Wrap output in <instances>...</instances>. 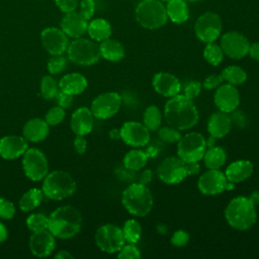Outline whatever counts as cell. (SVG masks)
Wrapping results in <instances>:
<instances>
[{
	"label": "cell",
	"mask_w": 259,
	"mask_h": 259,
	"mask_svg": "<svg viewBox=\"0 0 259 259\" xmlns=\"http://www.w3.org/2000/svg\"><path fill=\"white\" fill-rule=\"evenodd\" d=\"M164 117L167 124L179 131H187L196 125L199 114L192 99L183 94H177L166 101Z\"/></svg>",
	"instance_id": "6da1fadb"
},
{
	"label": "cell",
	"mask_w": 259,
	"mask_h": 259,
	"mask_svg": "<svg viewBox=\"0 0 259 259\" xmlns=\"http://www.w3.org/2000/svg\"><path fill=\"white\" fill-rule=\"evenodd\" d=\"M82 215L72 205L57 207L49 217L48 230L59 239H71L81 230Z\"/></svg>",
	"instance_id": "7a4b0ae2"
},
{
	"label": "cell",
	"mask_w": 259,
	"mask_h": 259,
	"mask_svg": "<svg viewBox=\"0 0 259 259\" xmlns=\"http://www.w3.org/2000/svg\"><path fill=\"white\" fill-rule=\"evenodd\" d=\"M225 219L237 231L249 230L256 223V205L247 196L234 197L225 208Z\"/></svg>",
	"instance_id": "3957f363"
},
{
	"label": "cell",
	"mask_w": 259,
	"mask_h": 259,
	"mask_svg": "<svg viewBox=\"0 0 259 259\" xmlns=\"http://www.w3.org/2000/svg\"><path fill=\"white\" fill-rule=\"evenodd\" d=\"M121 203L128 213L134 217L143 218L152 210L154 198L147 185L133 182L122 191Z\"/></svg>",
	"instance_id": "277c9868"
},
{
	"label": "cell",
	"mask_w": 259,
	"mask_h": 259,
	"mask_svg": "<svg viewBox=\"0 0 259 259\" xmlns=\"http://www.w3.org/2000/svg\"><path fill=\"white\" fill-rule=\"evenodd\" d=\"M200 171L198 162L186 163L178 156L163 159L157 168L159 179L166 184H178L188 175H196Z\"/></svg>",
	"instance_id": "5b68a950"
},
{
	"label": "cell",
	"mask_w": 259,
	"mask_h": 259,
	"mask_svg": "<svg viewBox=\"0 0 259 259\" xmlns=\"http://www.w3.org/2000/svg\"><path fill=\"white\" fill-rule=\"evenodd\" d=\"M76 187V181L70 173L64 170H54L42 179L41 190L44 195L50 199L63 200L72 196Z\"/></svg>",
	"instance_id": "8992f818"
},
{
	"label": "cell",
	"mask_w": 259,
	"mask_h": 259,
	"mask_svg": "<svg viewBox=\"0 0 259 259\" xmlns=\"http://www.w3.org/2000/svg\"><path fill=\"white\" fill-rule=\"evenodd\" d=\"M135 16L140 25L147 29L164 26L168 20L166 7L160 0H143L136 7Z\"/></svg>",
	"instance_id": "52a82bcc"
},
{
	"label": "cell",
	"mask_w": 259,
	"mask_h": 259,
	"mask_svg": "<svg viewBox=\"0 0 259 259\" xmlns=\"http://www.w3.org/2000/svg\"><path fill=\"white\" fill-rule=\"evenodd\" d=\"M67 56L72 63L79 66H92L101 58L99 45L91 38L82 36L69 42Z\"/></svg>",
	"instance_id": "ba28073f"
},
{
	"label": "cell",
	"mask_w": 259,
	"mask_h": 259,
	"mask_svg": "<svg viewBox=\"0 0 259 259\" xmlns=\"http://www.w3.org/2000/svg\"><path fill=\"white\" fill-rule=\"evenodd\" d=\"M205 150L206 140L196 132L186 134L177 143V156L186 163H196L202 160Z\"/></svg>",
	"instance_id": "9c48e42d"
},
{
	"label": "cell",
	"mask_w": 259,
	"mask_h": 259,
	"mask_svg": "<svg viewBox=\"0 0 259 259\" xmlns=\"http://www.w3.org/2000/svg\"><path fill=\"white\" fill-rule=\"evenodd\" d=\"M95 244L104 253H117L125 244L122 229L114 224H104L95 233Z\"/></svg>",
	"instance_id": "30bf717a"
},
{
	"label": "cell",
	"mask_w": 259,
	"mask_h": 259,
	"mask_svg": "<svg viewBox=\"0 0 259 259\" xmlns=\"http://www.w3.org/2000/svg\"><path fill=\"white\" fill-rule=\"evenodd\" d=\"M22 170L31 181H40L49 173V161L42 151L28 148L22 156Z\"/></svg>",
	"instance_id": "8fae6325"
},
{
	"label": "cell",
	"mask_w": 259,
	"mask_h": 259,
	"mask_svg": "<svg viewBox=\"0 0 259 259\" xmlns=\"http://www.w3.org/2000/svg\"><path fill=\"white\" fill-rule=\"evenodd\" d=\"M234 186L235 184L230 182L225 172L220 169H208L200 175L197 181V188L204 195H217L225 190L233 189Z\"/></svg>",
	"instance_id": "7c38bea8"
},
{
	"label": "cell",
	"mask_w": 259,
	"mask_h": 259,
	"mask_svg": "<svg viewBox=\"0 0 259 259\" xmlns=\"http://www.w3.org/2000/svg\"><path fill=\"white\" fill-rule=\"evenodd\" d=\"M222 28L223 23L221 17L210 11L201 14L194 24L196 37L204 44L214 42L221 35Z\"/></svg>",
	"instance_id": "4fadbf2b"
},
{
	"label": "cell",
	"mask_w": 259,
	"mask_h": 259,
	"mask_svg": "<svg viewBox=\"0 0 259 259\" xmlns=\"http://www.w3.org/2000/svg\"><path fill=\"white\" fill-rule=\"evenodd\" d=\"M122 104V97L117 92H104L96 96L92 102L90 109L94 117L98 119H107L115 115Z\"/></svg>",
	"instance_id": "5bb4252c"
},
{
	"label": "cell",
	"mask_w": 259,
	"mask_h": 259,
	"mask_svg": "<svg viewBox=\"0 0 259 259\" xmlns=\"http://www.w3.org/2000/svg\"><path fill=\"white\" fill-rule=\"evenodd\" d=\"M250 42L248 38L239 31H228L221 37V48L224 55L231 59L239 60L248 55Z\"/></svg>",
	"instance_id": "9a60e30c"
},
{
	"label": "cell",
	"mask_w": 259,
	"mask_h": 259,
	"mask_svg": "<svg viewBox=\"0 0 259 259\" xmlns=\"http://www.w3.org/2000/svg\"><path fill=\"white\" fill-rule=\"evenodd\" d=\"M119 131L122 142L133 148H143L150 142V131L142 122L125 121Z\"/></svg>",
	"instance_id": "2e32d148"
},
{
	"label": "cell",
	"mask_w": 259,
	"mask_h": 259,
	"mask_svg": "<svg viewBox=\"0 0 259 259\" xmlns=\"http://www.w3.org/2000/svg\"><path fill=\"white\" fill-rule=\"evenodd\" d=\"M40 41L44 49L52 56L63 55L69 46V36L59 27L49 26L41 30Z\"/></svg>",
	"instance_id": "e0dca14e"
},
{
	"label": "cell",
	"mask_w": 259,
	"mask_h": 259,
	"mask_svg": "<svg viewBox=\"0 0 259 259\" xmlns=\"http://www.w3.org/2000/svg\"><path fill=\"white\" fill-rule=\"evenodd\" d=\"M213 102L221 111L231 113L238 108L240 104V93L236 86L229 83L222 84L215 89Z\"/></svg>",
	"instance_id": "ac0fdd59"
},
{
	"label": "cell",
	"mask_w": 259,
	"mask_h": 259,
	"mask_svg": "<svg viewBox=\"0 0 259 259\" xmlns=\"http://www.w3.org/2000/svg\"><path fill=\"white\" fill-rule=\"evenodd\" d=\"M28 246L31 254L36 257H48L56 248V237L48 230L34 232L31 234Z\"/></svg>",
	"instance_id": "d6986e66"
},
{
	"label": "cell",
	"mask_w": 259,
	"mask_h": 259,
	"mask_svg": "<svg viewBox=\"0 0 259 259\" xmlns=\"http://www.w3.org/2000/svg\"><path fill=\"white\" fill-rule=\"evenodd\" d=\"M28 149V141L22 136L7 135L0 139V156L6 160L17 159Z\"/></svg>",
	"instance_id": "ffe728a7"
},
{
	"label": "cell",
	"mask_w": 259,
	"mask_h": 259,
	"mask_svg": "<svg viewBox=\"0 0 259 259\" xmlns=\"http://www.w3.org/2000/svg\"><path fill=\"white\" fill-rule=\"evenodd\" d=\"M152 85L158 94L168 98L179 94L181 90L179 79L169 72L156 73L153 76Z\"/></svg>",
	"instance_id": "44dd1931"
},
{
	"label": "cell",
	"mask_w": 259,
	"mask_h": 259,
	"mask_svg": "<svg viewBox=\"0 0 259 259\" xmlns=\"http://www.w3.org/2000/svg\"><path fill=\"white\" fill-rule=\"evenodd\" d=\"M61 29L72 38H78L83 36L87 32L88 20L85 19L79 11L67 12L64 14L61 20Z\"/></svg>",
	"instance_id": "7402d4cb"
},
{
	"label": "cell",
	"mask_w": 259,
	"mask_h": 259,
	"mask_svg": "<svg viewBox=\"0 0 259 259\" xmlns=\"http://www.w3.org/2000/svg\"><path fill=\"white\" fill-rule=\"evenodd\" d=\"M70 126L76 136L90 134L94 126V115L90 108L82 106L77 108L71 115Z\"/></svg>",
	"instance_id": "603a6c76"
},
{
	"label": "cell",
	"mask_w": 259,
	"mask_h": 259,
	"mask_svg": "<svg viewBox=\"0 0 259 259\" xmlns=\"http://www.w3.org/2000/svg\"><path fill=\"white\" fill-rule=\"evenodd\" d=\"M232 127V120L229 113L224 111L213 112L207 121V132L215 139L226 137Z\"/></svg>",
	"instance_id": "cb8c5ba5"
},
{
	"label": "cell",
	"mask_w": 259,
	"mask_h": 259,
	"mask_svg": "<svg viewBox=\"0 0 259 259\" xmlns=\"http://www.w3.org/2000/svg\"><path fill=\"white\" fill-rule=\"evenodd\" d=\"M50 133V125L45 119L34 117L25 122L22 128V136L32 143H39L47 139Z\"/></svg>",
	"instance_id": "d4e9b609"
},
{
	"label": "cell",
	"mask_w": 259,
	"mask_h": 259,
	"mask_svg": "<svg viewBox=\"0 0 259 259\" xmlns=\"http://www.w3.org/2000/svg\"><path fill=\"white\" fill-rule=\"evenodd\" d=\"M253 164L249 160L240 159L232 162L227 167L225 175L230 182L236 184L250 178V176L253 174Z\"/></svg>",
	"instance_id": "484cf974"
},
{
	"label": "cell",
	"mask_w": 259,
	"mask_h": 259,
	"mask_svg": "<svg viewBox=\"0 0 259 259\" xmlns=\"http://www.w3.org/2000/svg\"><path fill=\"white\" fill-rule=\"evenodd\" d=\"M88 82L84 75L78 72L66 74L59 81V87L61 91H64L73 96L79 95L85 91Z\"/></svg>",
	"instance_id": "4316f807"
},
{
	"label": "cell",
	"mask_w": 259,
	"mask_h": 259,
	"mask_svg": "<svg viewBox=\"0 0 259 259\" xmlns=\"http://www.w3.org/2000/svg\"><path fill=\"white\" fill-rule=\"evenodd\" d=\"M99 51L101 58L109 62H119L125 55L123 46L118 40L110 37L100 42Z\"/></svg>",
	"instance_id": "83f0119b"
},
{
	"label": "cell",
	"mask_w": 259,
	"mask_h": 259,
	"mask_svg": "<svg viewBox=\"0 0 259 259\" xmlns=\"http://www.w3.org/2000/svg\"><path fill=\"white\" fill-rule=\"evenodd\" d=\"M87 33L89 37L96 42L109 38L111 35V25L104 18H95L88 22Z\"/></svg>",
	"instance_id": "f1b7e54d"
},
{
	"label": "cell",
	"mask_w": 259,
	"mask_h": 259,
	"mask_svg": "<svg viewBox=\"0 0 259 259\" xmlns=\"http://www.w3.org/2000/svg\"><path fill=\"white\" fill-rule=\"evenodd\" d=\"M165 7L168 18L174 23H183L189 17V9L185 0H170Z\"/></svg>",
	"instance_id": "f546056e"
},
{
	"label": "cell",
	"mask_w": 259,
	"mask_h": 259,
	"mask_svg": "<svg viewBox=\"0 0 259 259\" xmlns=\"http://www.w3.org/2000/svg\"><path fill=\"white\" fill-rule=\"evenodd\" d=\"M148 159L149 157L146 151H143L140 148H135L124 155L122 163L125 169L138 172L146 166Z\"/></svg>",
	"instance_id": "4dcf8cb0"
},
{
	"label": "cell",
	"mask_w": 259,
	"mask_h": 259,
	"mask_svg": "<svg viewBox=\"0 0 259 259\" xmlns=\"http://www.w3.org/2000/svg\"><path fill=\"white\" fill-rule=\"evenodd\" d=\"M202 160L207 169H221L226 163L227 153L222 147L214 145L206 148Z\"/></svg>",
	"instance_id": "1f68e13d"
},
{
	"label": "cell",
	"mask_w": 259,
	"mask_h": 259,
	"mask_svg": "<svg viewBox=\"0 0 259 259\" xmlns=\"http://www.w3.org/2000/svg\"><path fill=\"white\" fill-rule=\"evenodd\" d=\"M42 197H44V192L41 189L31 188L21 195L18 202V206L20 210L24 212L31 211L41 203Z\"/></svg>",
	"instance_id": "d6a6232c"
},
{
	"label": "cell",
	"mask_w": 259,
	"mask_h": 259,
	"mask_svg": "<svg viewBox=\"0 0 259 259\" xmlns=\"http://www.w3.org/2000/svg\"><path fill=\"white\" fill-rule=\"evenodd\" d=\"M222 77L227 83L237 86L243 84L247 80V73L239 66L231 65L222 71Z\"/></svg>",
	"instance_id": "836d02e7"
},
{
	"label": "cell",
	"mask_w": 259,
	"mask_h": 259,
	"mask_svg": "<svg viewBox=\"0 0 259 259\" xmlns=\"http://www.w3.org/2000/svg\"><path fill=\"white\" fill-rule=\"evenodd\" d=\"M162 122L161 110L154 104L149 105L143 113V123L150 132L158 131Z\"/></svg>",
	"instance_id": "e575fe53"
},
{
	"label": "cell",
	"mask_w": 259,
	"mask_h": 259,
	"mask_svg": "<svg viewBox=\"0 0 259 259\" xmlns=\"http://www.w3.org/2000/svg\"><path fill=\"white\" fill-rule=\"evenodd\" d=\"M39 88L40 95L46 100L55 99L57 93L60 91L59 82L51 75H46L40 79Z\"/></svg>",
	"instance_id": "d590c367"
},
{
	"label": "cell",
	"mask_w": 259,
	"mask_h": 259,
	"mask_svg": "<svg viewBox=\"0 0 259 259\" xmlns=\"http://www.w3.org/2000/svg\"><path fill=\"white\" fill-rule=\"evenodd\" d=\"M121 229H122L125 242L136 244L141 239L142 227L137 220L130 219L125 221Z\"/></svg>",
	"instance_id": "8d00e7d4"
},
{
	"label": "cell",
	"mask_w": 259,
	"mask_h": 259,
	"mask_svg": "<svg viewBox=\"0 0 259 259\" xmlns=\"http://www.w3.org/2000/svg\"><path fill=\"white\" fill-rule=\"evenodd\" d=\"M203 58L205 61L212 65V66H218L222 63L224 59V52L221 48V46L214 44V42H208L204 47L203 50Z\"/></svg>",
	"instance_id": "74e56055"
},
{
	"label": "cell",
	"mask_w": 259,
	"mask_h": 259,
	"mask_svg": "<svg viewBox=\"0 0 259 259\" xmlns=\"http://www.w3.org/2000/svg\"><path fill=\"white\" fill-rule=\"evenodd\" d=\"M25 223L28 230L31 231L32 233L39 232L48 229L49 217L40 212H33L27 217Z\"/></svg>",
	"instance_id": "f35d334b"
},
{
	"label": "cell",
	"mask_w": 259,
	"mask_h": 259,
	"mask_svg": "<svg viewBox=\"0 0 259 259\" xmlns=\"http://www.w3.org/2000/svg\"><path fill=\"white\" fill-rule=\"evenodd\" d=\"M68 65V60L63 55H54L52 56L48 63H47V69L49 73L52 75H58L65 71Z\"/></svg>",
	"instance_id": "ab89813d"
},
{
	"label": "cell",
	"mask_w": 259,
	"mask_h": 259,
	"mask_svg": "<svg viewBox=\"0 0 259 259\" xmlns=\"http://www.w3.org/2000/svg\"><path fill=\"white\" fill-rule=\"evenodd\" d=\"M158 136L161 141L164 143L168 144H173V143H178V141L181 139V133L179 130L171 126V125H166L158 128Z\"/></svg>",
	"instance_id": "60d3db41"
},
{
	"label": "cell",
	"mask_w": 259,
	"mask_h": 259,
	"mask_svg": "<svg viewBox=\"0 0 259 259\" xmlns=\"http://www.w3.org/2000/svg\"><path fill=\"white\" fill-rule=\"evenodd\" d=\"M65 116H66L65 108H63L59 105H56L47 111L45 120L48 122L49 125H57V124H60L64 120Z\"/></svg>",
	"instance_id": "b9f144b4"
},
{
	"label": "cell",
	"mask_w": 259,
	"mask_h": 259,
	"mask_svg": "<svg viewBox=\"0 0 259 259\" xmlns=\"http://www.w3.org/2000/svg\"><path fill=\"white\" fill-rule=\"evenodd\" d=\"M118 259H139L141 258V252L134 243L124 244L117 252Z\"/></svg>",
	"instance_id": "7bdbcfd3"
},
{
	"label": "cell",
	"mask_w": 259,
	"mask_h": 259,
	"mask_svg": "<svg viewBox=\"0 0 259 259\" xmlns=\"http://www.w3.org/2000/svg\"><path fill=\"white\" fill-rule=\"evenodd\" d=\"M16 212L15 206L12 201L0 197V218L3 220H11L14 218Z\"/></svg>",
	"instance_id": "ee69618b"
},
{
	"label": "cell",
	"mask_w": 259,
	"mask_h": 259,
	"mask_svg": "<svg viewBox=\"0 0 259 259\" xmlns=\"http://www.w3.org/2000/svg\"><path fill=\"white\" fill-rule=\"evenodd\" d=\"M201 88H202V84L199 81L190 80L183 87V95L193 100L199 95Z\"/></svg>",
	"instance_id": "f6af8a7d"
},
{
	"label": "cell",
	"mask_w": 259,
	"mask_h": 259,
	"mask_svg": "<svg viewBox=\"0 0 259 259\" xmlns=\"http://www.w3.org/2000/svg\"><path fill=\"white\" fill-rule=\"evenodd\" d=\"M79 13L87 20H90L95 12L94 0H81L79 1Z\"/></svg>",
	"instance_id": "bcb514c9"
},
{
	"label": "cell",
	"mask_w": 259,
	"mask_h": 259,
	"mask_svg": "<svg viewBox=\"0 0 259 259\" xmlns=\"http://www.w3.org/2000/svg\"><path fill=\"white\" fill-rule=\"evenodd\" d=\"M223 81L224 79L221 74H211V75H208L201 84H202V88L206 90H213V89H217L219 86H221L223 84Z\"/></svg>",
	"instance_id": "7dc6e473"
},
{
	"label": "cell",
	"mask_w": 259,
	"mask_h": 259,
	"mask_svg": "<svg viewBox=\"0 0 259 259\" xmlns=\"http://www.w3.org/2000/svg\"><path fill=\"white\" fill-rule=\"evenodd\" d=\"M189 241V234L183 230H178L174 232L171 237V244L175 247H183Z\"/></svg>",
	"instance_id": "c3c4849f"
},
{
	"label": "cell",
	"mask_w": 259,
	"mask_h": 259,
	"mask_svg": "<svg viewBox=\"0 0 259 259\" xmlns=\"http://www.w3.org/2000/svg\"><path fill=\"white\" fill-rule=\"evenodd\" d=\"M55 100L57 102V105L63 107V108H69L74 102V96L71 94H68L64 91H59L55 97Z\"/></svg>",
	"instance_id": "681fc988"
},
{
	"label": "cell",
	"mask_w": 259,
	"mask_h": 259,
	"mask_svg": "<svg viewBox=\"0 0 259 259\" xmlns=\"http://www.w3.org/2000/svg\"><path fill=\"white\" fill-rule=\"evenodd\" d=\"M56 6L64 13L75 11L79 5V0H54Z\"/></svg>",
	"instance_id": "f907efd6"
},
{
	"label": "cell",
	"mask_w": 259,
	"mask_h": 259,
	"mask_svg": "<svg viewBox=\"0 0 259 259\" xmlns=\"http://www.w3.org/2000/svg\"><path fill=\"white\" fill-rule=\"evenodd\" d=\"M231 113H232V115H230V116H231L232 124L235 123L240 128H244L247 125V116L245 115V113L243 111L235 109Z\"/></svg>",
	"instance_id": "816d5d0a"
},
{
	"label": "cell",
	"mask_w": 259,
	"mask_h": 259,
	"mask_svg": "<svg viewBox=\"0 0 259 259\" xmlns=\"http://www.w3.org/2000/svg\"><path fill=\"white\" fill-rule=\"evenodd\" d=\"M74 149L79 155H83L87 150V141L84 136H76L73 141Z\"/></svg>",
	"instance_id": "f5cc1de1"
},
{
	"label": "cell",
	"mask_w": 259,
	"mask_h": 259,
	"mask_svg": "<svg viewBox=\"0 0 259 259\" xmlns=\"http://www.w3.org/2000/svg\"><path fill=\"white\" fill-rule=\"evenodd\" d=\"M152 180V171L150 169H145L143 170L139 175H138V182L147 185L149 182Z\"/></svg>",
	"instance_id": "db71d44e"
},
{
	"label": "cell",
	"mask_w": 259,
	"mask_h": 259,
	"mask_svg": "<svg viewBox=\"0 0 259 259\" xmlns=\"http://www.w3.org/2000/svg\"><path fill=\"white\" fill-rule=\"evenodd\" d=\"M248 54L250 55V57H251L253 60L259 62V41L250 44Z\"/></svg>",
	"instance_id": "11a10c76"
},
{
	"label": "cell",
	"mask_w": 259,
	"mask_h": 259,
	"mask_svg": "<svg viewBox=\"0 0 259 259\" xmlns=\"http://www.w3.org/2000/svg\"><path fill=\"white\" fill-rule=\"evenodd\" d=\"M55 258L57 259H73L74 256L73 254H71L69 251L67 250H60L56 255H55Z\"/></svg>",
	"instance_id": "9f6ffc18"
},
{
	"label": "cell",
	"mask_w": 259,
	"mask_h": 259,
	"mask_svg": "<svg viewBox=\"0 0 259 259\" xmlns=\"http://www.w3.org/2000/svg\"><path fill=\"white\" fill-rule=\"evenodd\" d=\"M8 238V230L6 226L0 222V243H3Z\"/></svg>",
	"instance_id": "6f0895ef"
},
{
	"label": "cell",
	"mask_w": 259,
	"mask_h": 259,
	"mask_svg": "<svg viewBox=\"0 0 259 259\" xmlns=\"http://www.w3.org/2000/svg\"><path fill=\"white\" fill-rule=\"evenodd\" d=\"M249 198L252 200V202L257 206L259 205V190H254L251 192Z\"/></svg>",
	"instance_id": "680465c9"
},
{
	"label": "cell",
	"mask_w": 259,
	"mask_h": 259,
	"mask_svg": "<svg viewBox=\"0 0 259 259\" xmlns=\"http://www.w3.org/2000/svg\"><path fill=\"white\" fill-rule=\"evenodd\" d=\"M109 138L111 140H118V139H120V131H119V128H112L109 132Z\"/></svg>",
	"instance_id": "91938a15"
},
{
	"label": "cell",
	"mask_w": 259,
	"mask_h": 259,
	"mask_svg": "<svg viewBox=\"0 0 259 259\" xmlns=\"http://www.w3.org/2000/svg\"><path fill=\"white\" fill-rule=\"evenodd\" d=\"M205 140H206V148H209V147H212V146L215 145V140L217 139L214 137L209 135V137L207 139H205Z\"/></svg>",
	"instance_id": "94428289"
},
{
	"label": "cell",
	"mask_w": 259,
	"mask_h": 259,
	"mask_svg": "<svg viewBox=\"0 0 259 259\" xmlns=\"http://www.w3.org/2000/svg\"><path fill=\"white\" fill-rule=\"evenodd\" d=\"M185 1H190V2H196V1H200V0H185Z\"/></svg>",
	"instance_id": "6125c7cd"
},
{
	"label": "cell",
	"mask_w": 259,
	"mask_h": 259,
	"mask_svg": "<svg viewBox=\"0 0 259 259\" xmlns=\"http://www.w3.org/2000/svg\"><path fill=\"white\" fill-rule=\"evenodd\" d=\"M160 1H164V2H168V1H170V0H160Z\"/></svg>",
	"instance_id": "be15d7a7"
}]
</instances>
